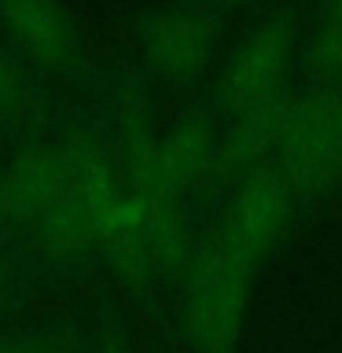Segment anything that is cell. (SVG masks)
Listing matches in <instances>:
<instances>
[{"instance_id": "obj_5", "label": "cell", "mask_w": 342, "mask_h": 353, "mask_svg": "<svg viewBox=\"0 0 342 353\" xmlns=\"http://www.w3.org/2000/svg\"><path fill=\"white\" fill-rule=\"evenodd\" d=\"M221 22L199 11L192 0L154 15L140 33V59L165 85H188L214 63Z\"/></svg>"}, {"instance_id": "obj_1", "label": "cell", "mask_w": 342, "mask_h": 353, "mask_svg": "<svg viewBox=\"0 0 342 353\" xmlns=\"http://www.w3.org/2000/svg\"><path fill=\"white\" fill-rule=\"evenodd\" d=\"M0 184H4L8 225H15L44 258L77 261L92 250L81 192H77L66 148L22 151L0 176Z\"/></svg>"}, {"instance_id": "obj_11", "label": "cell", "mask_w": 342, "mask_h": 353, "mask_svg": "<svg viewBox=\"0 0 342 353\" xmlns=\"http://www.w3.org/2000/svg\"><path fill=\"white\" fill-rule=\"evenodd\" d=\"M103 353H129V350H125V346H118V342H110V346H107Z\"/></svg>"}, {"instance_id": "obj_10", "label": "cell", "mask_w": 342, "mask_h": 353, "mask_svg": "<svg viewBox=\"0 0 342 353\" xmlns=\"http://www.w3.org/2000/svg\"><path fill=\"white\" fill-rule=\"evenodd\" d=\"M0 225H8V206H4V184H0Z\"/></svg>"}, {"instance_id": "obj_9", "label": "cell", "mask_w": 342, "mask_h": 353, "mask_svg": "<svg viewBox=\"0 0 342 353\" xmlns=\"http://www.w3.org/2000/svg\"><path fill=\"white\" fill-rule=\"evenodd\" d=\"M192 4L199 8V11H206L210 19H228V15H236V11H247V8H254V4H265V0H192Z\"/></svg>"}, {"instance_id": "obj_6", "label": "cell", "mask_w": 342, "mask_h": 353, "mask_svg": "<svg viewBox=\"0 0 342 353\" xmlns=\"http://www.w3.org/2000/svg\"><path fill=\"white\" fill-rule=\"evenodd\" d=\"M0 37L44 74H66L81 55V33L63 0H0Z\"/></svg>"}, {"instance_id": "obj_8", "label": "cell", "mask_w": 342, "mask_h": 353, "mask_svg": "<svg viewBox=\"0 0 342 353\" xmlns=\"http://www.w3.org/2000/svg\"><path fill=\"white\" fill-rule=\"evenodd\" d=\"M22 99H26V88H22V70H19L11 48H8V41L0 37V125L19 114Z\"/></svg>"}, {"instance_id": "obj_2", "label": "cell", "mask_w": 342, "mask_h": 353, "mask_svg": "<svg viewBox=\"0 0 342 353\" xmlns=\"http://www.w3.org/2000/svg\"><path fill=\"white\" fill-rule=\"evenodd\" d=\"M261 261L217 232L195 254L181 294V324L192 353H232Z\"/></svg>"}, {"instance_id": "obj_7", "label": "cell", "mask_w": 342, "mask_h": 353, "mask_svg": "<svg viewBox=\"0 0 342 353\" xmlns=\"http://www.w3.org/2000/svg\"><path fill=\"white\" fill-rule=\"evenodd\" d=\"M313 59L328 81H342V0H324V15L313 41Z\"/></svg>"}, {"instance_id": "obj_3", "label": "cell", "mask_w": 342, "mask_h": 353, "mask_svg": "<svg viewBox=\"0 0 342 353\" xmlns=\"http://www.w3.org/2000/svg\"><path fill=\"white\" fill-rule=\"evenodd\" d=\"M272 162L291 176L298 195H313L342 173V88L328 85L291 99L272 148Z\"/></svg>"}, {"instance_id": "obj_4", "label": "cell", "mask_w": 342, "mask_h": 353, "mask_svg": "<svg viewBox=\"0 0 342 353\" xmlns=\"http://www.w3.org/2000/svg\"><path fill=\"white\" fill-rule=\"evenodd\" d=\"M298 199L302 195L291 184V176L272 159L254 165V170L243 173L236 195H232L228 217L221 221V236L232 239L247 254H254L258 261H265V254L283 239Z\"/></svg>"}]
</instances>
